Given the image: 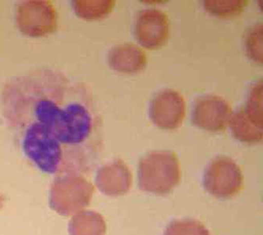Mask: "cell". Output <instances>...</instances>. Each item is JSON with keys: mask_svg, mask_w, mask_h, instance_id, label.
Listing matches in <instances>:
<instances>
[{"mask_svg": "<svg viewBox=\"0 0 263 235\" xmlns=\"http://www.w3.org/2000/svg\"><path fill=\"white\" fill-rule=\"evenodd\" d=\"M233 112L230 104L221 97L205 95L195 100L192 112L194 125L211 132L224 131Z\"/></svg>", "mask_w": 263, "mask_h": 235, "instance_id": "ba28073f", "label": "cell"}, {"mask_svg": "<svg viewBox=\"0 0 263 235\" xmlns=\"http://www.w3.org/2000/svg\"><path fill=\"white\" fill-rule=\"evenodd\" d=\"M93 192V186L82 176H60L50 189V208L62 216L76 215L90 204Z\"/></svg>", "mask_w": 263, "mask_h": 235, "instance_id": "3957f363", "label": "cell"}, {"mask_svg": "<svg viewBox=\"0 0 263 235\" xmlns=\"http://www.w3.org/2000/svg\"><path fill=\"white\" fill-rule=\"evenodd\" d=\"M180 161L173 151H151L139 161V186L144 192L167 195L180 183Z\"/></svg>", "mask_w": 263, "mask_h": 235, "instance_id": "7a4b0ae2", "label": "cell"}, {"mask_svg": "<svg viewBox=\"0 0 263 235\" xmlns=\"http://www.w3.org/2000/svg\"><path fill=\"white\" fill-rule=\"evenodd\" d=\"M134 36L146 49L161 48L170 37L168 17L157 9L143 10L135 17Z\"/></svg>", "mask_w": 263, "mask_h": 235, "instance_id": "52a82bcc", "label": "cell"}, {"mask_svg": "<svg viewBox=\"0 0 263 235\" xmlns=\"http://www.w3.org/2000/svg\"><path fill=\"white\" fill-rule=\"evenodd\" d=\"M109 67L121 74L134 75L145 69L147 57L139 46L132 43H124L111 48L108 55Z\"/></svg>", "mask_w": 263, "mask_h": 235, "instance_id": "30bf717a", "label": "cell"}, {"mask_svg": "<svg viewBox=\"0 0 263 235\" xmlns=\"http://www.w3.org/2000/svg\"><path fill=\"white\" fill-rule=\"evenodd\" d=\"M72 7L76 15L87 21L100 20L111 14L116 5L113 0H74Z\"/></svg>", "mask_w": 263, "mask_h": 235, "instance_id": "4fadbf2b", "label": "cell"}, {"mask_svg": "<svg viewBox=\"0 0 263 235\" xmlns=\"http://www.w3.org/2000/svg\"><path fill=\"white\" fill-rule=\"evenodd\" d=\"M202 6L205 11L220 19L236 17L242 14L248 6L247 0H204Z\"/></svg>", "mask_w": 263, "mask_h": 235, "instance_id": "5bb4252c", "label": "cell"}, {"mask_svg": "<svg viewBox=\"0 0 263 235\" xmlns=\"http://www.w3.org/2000/svg\"><path fill=\"white\" fill-rule=\"evenodd\" d=\"M4 196L0 194V208H2L3 204H4Z\"/></svg>", "mask_w": 263, "mask_h": 235, "instance_id": "ac0fdd59", "label": "cell"}, {"mask_svg": "<svg viewBox=\"0 0 263 235\" xmlns=\"http://www.w3.org/2000/svg\"><path fill=\"white\" fill-rule=\"evenodd\" d=\"M262 106V80L261 79L251 86L246 104L243 108L251 120L261 127H263Z\"/></svg>", "mask_w": 263, "mask_h": 235, "instance_id": "2e32d148", "label": "cell"}, {"mask_svg": "<svg viewBox=\"0 0 263 235\" xmlns=\"http://www.w3.org/2000/svg\"><path fill=\"white\" fill-rule=\"evenodd\" d=\"M243 173L237 163L227 156H217L209 162L204 171V189L214 197L229 199L243 186Z\"/></svg>", "mask_w": 263, "mask_h": 235, "instance_id": "277c9868", "label": "cell"}, {"mask_svg": "<svg viewBox=\"0 0 263 235\" xmlns=\"http://www.w3.org/2000/svg\"><path fill=\"white\" fill-rule=\"evenodd\" d=\"M186 104L181 94L172 89L159 91L151 99L149 117L154 125L164 130H175L183 124Z\"/></svg>", "mask_w": 263, "mask_h": 235, "instance_id": "8992f818", "label": "cell"}, {"mask_svg": "<svg viewBox=\"0 0 263 235\" xmlns=\"http://www.w3.org/2000/svg\"><path fill=\"white\" fill-rule=\"evenodd\" d=\"M163 235H210V232L199 221L184 219L171 222Z\"/></svg>", "mask_w": 263, "mask_h": 235, "instance_id": "e0dca14e", "label": "cell"}, {"mask_svg": "<svg viewBox=\"0 0 263 235\" xmlns=\"http://www.w3.org/2000/svg\"><path fill=\"white\" fill-rule=\"evenodd\" d=\"M2 110L25 155L44 173L86 167L98 151L102 124L92 93L62 73L42 69L10 79Z\"/></svg>", "mask_w": 263, "mask_h": 235, "instance_id": "6da1fadb", "label": "cell"}, {"mask_svg": "<svg viewBox=\"0 0 263 235\" xmlns=\"http://www.w3.org/2000/svg\"><path fill=\"white\" fill-rule=\"evenodd\" d=\"M95 184L106 196H123L132 187V171L123 160H113L98 169Z\"/></svg>", "mask_w": 263, "mask_h": 235, "instance_id": "9c48e42d", "label": "cell"}, {"mask_svg": "<svg viewBox=\"0 0 263 235\" xmlns=\"http://www.w3.org/2000/svg\"><path fill=\"white\" fill-rule=\"evenodd\" d=\"M245 48L247 56L252 61L256 64H262V23H256L248 29L245 37Z\"/></svg>", "mask_w": 263, "mask_h": 235, "instance_id": "9a60e30c", "label": "cell"}, {"mask_svg": "<svg viewBox=\"0 0 263 235\" xmlns=\"http://www.w3.org/2000/svg\"><path fill=\"white\" fill-rule=\"evenodd\" d=\"M106 223L93 211H83L73 215L68 225L70 235H105Z\"/></svg>", "mask_w": 263, "mask_h": 235, "instance_id": "7c38bea8", "label": "cell"}, {"mask_svg": "<svg viewBox=\"0 0 263 235\" xmlns=\"http://www.w3.org/2000/svg\"><path fill=\"white\" fill-rule=\"evenodd\" d=\"M15 16L21 33L29 38L45 37L57 29V11L48 0L21 1L17 5Z\"/></svg>", "mask_w": 263, "mask_h": 235, "instance_id": "5b68a950", "label": "cell"}, {"mask_svg": "<svg viewBox=\"0 0 263 235\" xmlns=\"http://www.w3.org/2000/svg\"><path fill=\"white\" fill-rule=\"evenodd\" d=\"M232 136L246 144H256L262 140L263 127L248 117L243 108L232 114L229 123Z\"/></svg>", "mask_w": 263, "mask_h": 235, "instance_id": "8fae6325", "label": "cell"}]
</instances>
